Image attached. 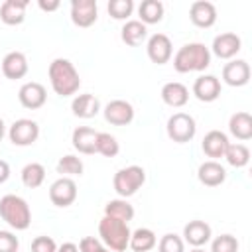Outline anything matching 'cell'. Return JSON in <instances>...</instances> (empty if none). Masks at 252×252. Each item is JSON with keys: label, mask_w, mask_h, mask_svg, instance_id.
I'll list each match as a JSON object with an SVG mask.
<instances>
[{"label": "cell", "mask_w": 252, "mask_h": 252, "mask_svg": "<svg viewBox=\"0 0 252 252\" xmlns=\"http://www.w3.org/2000/svg\"><path fill=\"white\" fill-rule=\"evenodd\" d=\"M211 226L205 220H189L183 226V242L191 244L193 248H201L203 244H207L211 240Z\"/></svg>", "instance_id": "cell-19"}, {"label": "cell", "mask_w": 252, "mask_h": 252, "mask_svg": "<svg viewBox=\"0 0 252 252\" xmlns=\"http://www.w3.org/2000/svg\"><path fill=\"white\" fill-rule=\"evenodd\" d=\"M118 152H120V146H118L116 138L106 134V132H98V136H96V154H100L104 158H114Z\"/></svg>", "instance_id": "cell-33"}, {"label": "cell", "mask_w": 252, "mask_h": 252, "mask_svg": "<svg viewBox=\"0 0 252 252\" xmlns=\"http://www.w3.org/2000/svg\"><path fill=\"white\" fill-rule=\"evenodd\" d=\"M77 199V183L71 177H59L49 187V201L55 207H69Z\"/></svg>", "instance_id": "cell-8"}, {"label": "cell", "mask_w": 252, "mask_h": 252, "mask_svg": "<svg viewBox=\"0 0 252 252\" xmlns=\"http://www.w3.org/2000/svg\"><path fill=\"white\" fill-rule=\"evenodd\" d=\"M104 217H112L122 222H128L134 219V207L126 199H112L104 207Z\"/></svg>", "instance_id": "cell-29"}, {"label": "cell", "mask_w": 252, "mask_h": 252, "mask_svg": "<svg viewBox=\"0 0 252 252\" xmlns=\"http://www.w3.org/2000/svg\"><path fill=\"white\" fill-rule=\"evenodd\" d=\"M57 173H61L63 177H71V175H83V161L77 156H63L57 161Z\"/></svg>", "instance_id": "cell-32"}, {"label": "cell", "mask_w": 252, "mask_h": 252, "mask_svg": "<svg viewBox=\"0 0 252 252\" xmlns=\"http://www.w3.org/2000/svg\"><path fill=\"white\" fill-rule=\"evenodd\" d=\"M197 177H199V181H201L203 185H207V187H217V185L224 183V179H226V169H224L219 161L209 159V161H203V163L199 165Z\"/></svg>", "instance_id": "cell-21"}, {"label": "cell", "mask_w": 252, "mask_h": 252, "mask_svg": "<svg viewBox=\"0 0 252 252\" xmlns=\"http://www.w3.org/2000/svg\"><path fill=\"white\" fill-rule=\"evenodd\" d=\"M96 136L98 132L89 128V126H79L73 130V136H71V142H73V148L79 152V154H96Z\"/></svg>", "instance_id": "cell-20"}, {"label": "cell", "mask_w": 252, "mask_h": 252, "mask_svg": "<svg viewBox=\"0 0 252 252\" xmlns=\"http://www.w3.org/2000/svg\"><path fill=\"white\" fill-rule=\"evenodd\" d=\"M195 132H197V124H195V118L191 114L175 112L169 116V120H167L169 140H173L177 144H185V142H191L195 138Z\"/></svg>", "instance_id": "cell-6"}, {"label": "cell", "mask_w": 252, "mask_h": 252, "mask_svg": "<svg viewBox=\"0 0 252 252\" xmlns=\"http://www.w3.org/2000/svg\"><path fill=\"white\" fill-rule=\"evenodd\" d=\"M49 83L55 94L59 96H71L81 87V77L75 65L69 59L57 57L49 63Z\"/></svg>", "instance_id": "cell-1"}, {"label": "cell", "mask_w": 252, "mask_h": 252, "mask_svg": "<svg viewBox=\"0 0 252 252\" xmlns=\"http://www.w3.org/2000/svg\"><path fill=\"white\" fill-rule=\"evenodd\" d=\"M4 134H6V124H4V120L0 118V140L4 138Z\"/></svg>", "instance_id": "cell-43"}, {"label": "cell", "mask_w": 252, "mask_h": 252, "mask_svg": "<svg viewBox=\"0 0 252 252\" xmlns=\"http://www.w3.org/2000/svg\"><path fill=\"white\" fill-rule=\"evenodd\" d=\"M240 45H242V41H240V37L236 33L224 32V33H220V35H217L213 39L211 49L219 59H232L240 51Z\"/></svg>", "instance_id": "cell-16"}, {"label": "cell", "mask_w": 252, "mask_h": 252, "mask_svg": "<svg viewBox=\"0 0 252 252\" xmlns=\"http://www.w3.org/2000/svg\"><path fill=\"white\" fill-rule=\"evenodd\" d=\"M102 112H104V120L112 126H128L134 120V106L122 98L110 100Z\"/></svg>", "instance_id": "cell-9"}, {"label": "cell", "mask_w": 252, "mask_h": 252, "mask_svg": "<svg viewBox=\"0 0 252 252\" xmlns=\"http://www.w3.org/2000/svg\"><path fill=\"white\" fill-rule=\"evenodd\" d=\"M158 252H185V242L181 236L167 232L158 242Z\"/></svg>", "instance_id": "cell-35"}, {"label": "cell", "mask_w": 252, "mask_h": 252, "mask_svg": "<svg viewBox=\"0 0 252 252\" xmlns=\"http://www.w3.org/2000/svg\"><path fill=\"white\" fill-rule=\"evenodd\" d=\"M18 100L24 108H30V110H37L45 104L47 100V93H45V87L41 83H24L18 91Z\"/></svg>", "instance_id": "cell-12"}, {"label": "cell", "mask_w": 252, "mask_h": 252, "mask_svg": "<svg viewBox=\"0 0 252 252\" xmlns=\"http://www.w3.org/2000/svg\"><path fill=\"white\" fill-rule=\"evenodd\" d=\"M0 217L14 230H26L32 222L30 205L18 195H4L0 199Z\"/></svg>", "instance_id": "cell-4"}, {"label": "cell", "mask_w": 252, "mask_h": 252, "mask_svg": "<svg viewBox=\"0 0 252 252\" xmlns=\"http://www.w3.org/2000/svg\"><path fill=\"white\" fill-rule=\"evenodd\" d=\"M32 252H57V244L51 236H35L32 240Z\"/></svg>", "instance_id": "cell-39"}, {"label": "cell", "mask_w": 252, "mask_h": 252, "mask_svg": "<svg viewBox=\"0 0 252 252\" xmlns=\"http://www.w3.org/2000/svg\"><path fill=\"white\" fill-rule=\"evenodd\" d=\"M189 252H205L203 248H193V250H189Z\"/></svg>", "instance_id": "cell-44"}, {"label": "cell", "mask_w": 252, "mask_h": 252, "mask_svg": "<svg viewBox=\"0 0 252 252\" xmlns=\"http://www.w3.org/2000/svg\"><path fill=\"white\" fill-rule=\"evenodd\" d=\"M211 65V51L205 43H187L173 55V67L177 73L205 71Z\"/></svg>", "instance_id": "cell-2"}, {"label": "cell", "mask_w": 252, "mask_h": 252, "mask_svg": "<svg viewBox=\"0 0 252 252\" xmlns=\"http://www.w3.org/2000/svg\"><path fill=\"white\" fill-rule=\"evenodd\" d=\"M224 159L232 167H244L250 161V150L244 144H228V148L224 152Z\"/></svg>", "instance_id": "cell-31"}, {"label": "cell", "mask_w": 252, "mask_h": 252, "mask_svg": "<svg viewBox=\"0 0 252 252\" xmlns=\"http://www.w3.org/2000/svg\"><path fill=\"white\" fill-rule=\"evenodd\" d=\"M130 228H128V222H122L118 219H112V217H102L100 222H98V236H100V242L112 250V252H124L128 248V242H130Z\"/></svg>", "instance_id": "cell-3"}, {"label": "cell", "mask_w": 252, "mask_h": 252, "mask_svg": "<svg viewBox=\"0 0 252 252\" xmlns=\"http://www.w3.org/2000/svg\"><path fill=\"white\" fill-rule=\"evenodd\" d=\"M228 130L236 140H250L252 138V116L248 112H236L228 120Z\"/></svg>", "instance_id": "cell-25"}, {"label": "cell", "mask_w": 252, "mask_h": 252, "mask_svg": "<svg viewBox=\"0 0 252 252\" xmlns=\"http://www.w3.org/2000/svg\"><path fill=\"white\" fill-rule=\"evenodd\" d=\"M79 252H112V250H108L98 238H94V236H85V238H81V242H79Z\"/></svg>", "instance_id": "cell-38"}, {"label": "cell", "mask_w": 252, "mask_h": 252, "mask_svg": "<svg viewBox=\"0 0 252 252\" xmlns=\"http://www.w3.org/2000/svg\"><path fill=\"white\" fill-rule=\"evenodd\" d=\"M26 0H6L0 6V20L6 26H20L26 20Z\"/></svg>", "instance_id": "cell-23"}, {"label": "cell", "mask_w": 252, "mask_h": 252, "mask_svg": "<svg viewBox=\"0 0 252 252\" xmlns=\"http://www.w3.org/2000/svg\"><path fill=\"white\" fill-rule=\"evenodd\" d=\"M146 181V171L144 167L140 165H128V167H122L114 173V179H112V185H114V191L122 197V199H128L132 197Z\"/></svg>", "instance_id": "cell-5"}, {"label": "cell", "mask_w": 252, "mask_h": 252, "mask_svg": "<svg viewBox=\"0 0 252 252\" xmlns=\"http://www.w3.org/2000/svg\"><path fill=\"white\" fill-rule=\"evenodd\" d=\"M18 236L10 230H0V252H18Z\"/></svg>", "instance_id": "cell-37"}, {"label": "cell", "mask_w": 252, "mask_h": 252, "mask_svg": "<svg viewBox=\"0 0 252 252\" xmlns=\"http://www.w3.org/2000/svg\"><path fill=\"white\" fill-rule=\"evenodd\" d=\"M156 244H158V236H156L154 230H150V228H136L130 234L128 248H132L134 252H150Z\"/></svg>", "instance_id": "cell-27"}, {"label": "cell", "mask_w": 252, "mask_h": 252, "mask_svg": "<svg viewBox=\"0 0 252 252\" xmlns=\"http://www.w3.org/2000/svg\"><path fill=\"white\" fill-rule=\"evenodd\" d=\"M8 138L14 146H32L37 138H39V126L35 120L30 118H20L16 120L10 130H8Z\"/></svg>", "instance_id": "cell-7"}, {"label": "cell", "mask_w": 252, "mask_h": 252, "mask_svg": "<svg viewBox=\"0 0 252 252\" xmlns=\"http://www.w3.org/2000/svg\"><path fill=\"white\" fill-rule=\"evenodd\" d=\"M228 144H230V142H228V138H226L224 132H220V130H211V132L205 134L201 148H203V152H205L207 158H213V159L217 161L219 158H224V152H226Z\"/></svg>", "instance_id": "cell-18"}, {"label": "cell", "mask_w": 252, "mask_h": 252, "mask_svg": "<svg viewBox=\"0 0 252 252\" xmlns=\"http://www.w3.org/2000/svg\"><path fill=\"white\" fill-rule=\"evenodd\" d=\"M138 16H140V22L144 26L158 24L163 18V4L159 0H144L138 6Z\"/></svg>", "instance_id": "cell-28"}, {"label": "cell", "mask_w": 252, "mask_h": 252, "mask_svg": "<svg viewBox=\"0 0 252 252\" xmlns=\"http://www.w3.org/2000/svg\"><path fill=\"white\" fill-rule=\"evenodd\" d=\"M71 110H73V114L79 116V118H93V116L98 114L100 102H98V98H96L94 94L85 93V94H79V96L73 98Z\"/></svg>", "instance_id": "cell-24"}, {"label": "cell", "mask_w": 252, "mask_h": 252, "mask_svg": "<svg viewBox=\"0 0 252 252\" xmlns=\"http://www.w3.org/2000/svg\"><path fill=\"white\" fill-rule=\"evenodd\" d=\"M98 18V8L94 0H73L71 20L77 28H91Z\"/></svg>", "instance_id": "cell-11"}, {"label": "cell", "mask_w": 252, "mask_h": 252, "mask_svg": "<svg viewBox=\"0 0 252 252\" xmlns=\"http://www.w3.org/2000/svg\"><path fill=\"white\" fill-rule=\"evenodd\" d=\"M189 20L193 22V26L203 28V30L215 26V22H217V8H215V4H211L207 0L193 2L191 8H189Z\"/></svg>", "instance_id": "cell-14"}, {"label": "cell", "mask_w": 252, "mask_h": 252, "mask_svg": "<svg viewBox=\"0 0 252 252\" xmlns=\"http://www.w3.org/2000/svg\"><path fill=\"white\" fill-rule=\"evenodd\" d=\"M57 252H79V246L73 244V242H65V244H61L57 248Z\"/></svg>", "instance_id": "cell-42"}, {"label": "cell", "mask_w": 252, "mask_h": 252, "mask_svg": "<svg viewBox=\"0 0 252 252\" xmlns=\"http://www.w3.org/2000/svg\"><path fill=\"white\" fill-rule=\"evenodd\" d=\"M222 81L228 87H244L250 81V65L244 59H232L222 67Z\"/></svg>", "instance_id": "cell-13"}, {"label": "cell", "mask_w": 252, "mask_h": 252, "mask_svg": "<svg viewBox=\"0 0 252 252\" xmlns=\"http://www.w3.org/2000/svg\"><path fill=\"white\" fill-rule=\"evenodd\" d=\"M211 252H238V240L232 234H220L213 240Z\"/></svg>", "instance_id": "cell-36"}, {"label": "cell", "mask_w": 252, "mask_h": 252, "mask_svg": "<svg viewBox=\"0 0 252 252\" xmlns=\"http://www.w3.org/2000/svg\"><path fill=\"white\" fill-rule=\"evenodd\" d=\"M8 177H10V165H8V161L0 159V183L8 181Z\"/></svg>", "instance_id": "cell-41"}, {"label": "cell", "mask_w": 252, "mask_h": 252, "mask_svg": "<svg viewBox=\"0 0 252 252\" xmlns=\"http://www.w3.org/2000/svg\"><path fill=\"white\" fill-rule=\"evenodd\" d=\"M193 94L201 102H213L220 96V81L215 75H201L193 83Z\"/></svg>", "instance_id": "cell-15"}, {"label": "cell", "mask_w": 252, "mask_h": 252, "mask_svg": "<svg viewBox=\"0 0 252 252\" xmlns=\"http://www.w3.org/2000/svg\"><path fill=\"white\" fill-rule=\"evenodd\" d=\"M0 69H2V75L6 79H12V81L22 79L28 73V59L22 51H10L4 55Z\"/></svg>", "instance_id": "cell-17"}, {"label": "cell", "mask_w": 252, "mask_h": 252, "mask_svg": "<svg viewBox=\"0 0 252 252\" xmlns=\"http://www.w3.org/2000/svg\"><path fill=\"white\" fill-rule=\"evenodd\" d=\"M146 35H148V28H146L140 20H128V22L122 26V30H120L122 41H124L126 45H130V47L140 45V43L146 39Z\"/></svg>", "instance_id": "cell-26"}, {"label": "cell", "mask_w": 252, "mask_h": 252, "mask_svg": "<svg viewBox=\"0 0 252 252\" xmlns=\"http://www.w3.org/2000/svg\"><path fill=\"white\" fill-rule=\"evenodd\" d=\"M106 10L114 20H128L134 12V2L132 0H110Z\"/></svg>", "instance_id": "cell-34"}, {"label": "cell", "mask_w": 252, "mask_h": 252, "mask_svg": "<svg viewBox=\"0 0 252 252\" xmlns=\"http://www.w3.org/2000/svg\"><path fill=\"white\" fill-rule=\"evenodd\" d=\"M146 51H148V57L152 63L156 65H163L171 59L173 55V45H171V39L165 35V33H154L150 39H148V45H146Z\"/></svg>", "instance_id": "cell-10"}, {"label": "cell", "mask_w": 252, "mask_h": 252, "mask_svg": "<svg viewBox=\"0 0 252 252\" xmlns=\"http://www.w3.org/2000/svg\"><path fill=\"white\" fill-rule=\"evenodd\" d=\"M45 179V167L41 163H28L24 169H22V183L30 189H37Z\"/></svg>", "instance_id": "cell-30"}, {"label": "cell", "mask_w": 252, "mask_h": 252, "mask_svg": "<svg viewBox=\"0 0 252 252\" xmlns=\"http://www.w3.org/2000/svg\"><path fill=\"white\" fill-rule=\"evenodd\" d=\"M161 100L171 108H181L189 100V89L183 83L171 81L161 87Z\"/></svg>", "instance_id": "cell-22"}, {"label": "cell", "mask_w": 252, "mask_h": 252, "mask_svg": "<svg viewBox=\"0 0 252 252\" xmlns=\"http://www.w3.org/2000/svg\"><path fill=\"white\" fill-rule=\"evenodd\" d=\"M37 6H39V10H43V12H55V10L59 8V0H51V2L39 0Z\"/></svg>", "instance_id": "cell-40"}]
</instances>
